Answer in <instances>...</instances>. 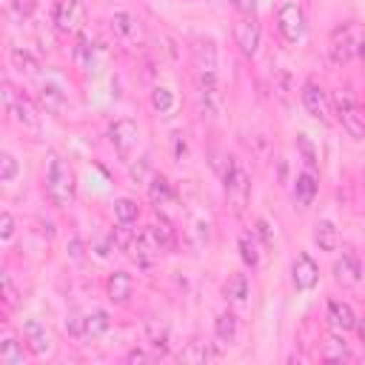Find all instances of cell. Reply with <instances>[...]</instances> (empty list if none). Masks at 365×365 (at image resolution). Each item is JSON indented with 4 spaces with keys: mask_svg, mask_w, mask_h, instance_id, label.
I'll list each match as a JSON object with an SVG mask.
<instances>
[{
    "mask_svg": "<svg viewBox=\"0 0 365 365\" xmlns=\"http://www.w3.org/2000/svg\"><path fill=\"white\" fill-rule=\"evenodd\" d=\"M234 6H237V9H242V11H254L257 0H234Z\"/></svg>",
    "mask_w": 365,
    "mask_h": 365,
    "instance_id": "cell-46",
    "label": "cell"
},
{
    "mask_svg": "<svg viewBox=\"0 0 365 365\" xmlns=\"http://www.w3.org/2000/svg\"><path fill=\"white\" fill-rule=\"evenodd\" d=\"M74 57L86 66V68H91V60H94V43L86 37V34H80V40H77V48H74Z\"/></svg>",
    "mask_w": 365,
    "mask_h": 365,
    "instance_id": "cell-34",
    "label": "cell"
},
{
    "mask_svg": "<svg viewBox=\"0 0 365 365\" xmlns=\"http://www.w3.org/2000/svg\"><path fill=\"white\" fill-rule=\"evenodd\" d=\"M37 0H9V11L17 17V20H26L31 11H34Z\"/></svg>",
    "mask_w": 365,
    "mask_h": 365,
    "instance_id": "cell-37",
    "label": "cell"
},
{
    "mask_svg": "<svg viewBox=\"0 0 365 365\" xmlns=\"http://www.w3.org/2000/svg\"><path fill=\"white\" fill-rule=\"evenodd\" d=\"M220 177H222V185H225V194L234 205L237 214H242L248 197H251V182H248V174L234 163V157L228 154L225 157V165H220Z\"/></svg>",
    "mask_w": 365,
    "mask_h": 365,
    "instance_id": "cell-2",
    "label": "cell"
},
{
    "mask_svg": "<svg viewBox=\"0 0 365 365\" xmlns=\"http://www.w3.org/2000/svg\"><path fill=\"white\" fill-rule=\"evenodd\" d=\"M185 151H188L185 137H182L180 131H174V134H171V154H174V160H182V157H185Z\"/></svg>",
    "mask_w": 365,
    "mask_h": 365,
    "instance_id": "cell-39",
    "label": "cell"
},
{
    "mask_svg": "<svg viewBox=\"0 0 365 365\" xmlns=\"http://www.w3.org/2000/svg\"><path fill=\"white\" fill-rule=\"evenodd\" d=\"M108 328H111L108 311H91V314H86V336H100Z\"/></svg>",
    "mask_w": 365,
    "mask_h": 365,
    "instance_id": "cell-31",
    "label": "cell"
},
{
    "mask_svg": "<svg viewBox=\"0 0 365 365\" xmlns=\"http://www.w3.org/2000/svg\"><path fill=\"white\" fill-rule=\"evenodd\" d=\"M148 197H151V202H154V205H165V202H171V200H174L171 182H168L163 174L151 177V182H148Z\"/></svg>",
    "mask_w": 365,
    "mask_h": 365,
    "instance_id": "cell-26",
    "label": "cell"
},
{
    "mask_svg": "<svg viewBox=\"0 0 365 365\" xmlns=\"http://www.w3.org/2000/svg\"><path fill=\"white\" fill-rule=\"evenodd\" d=\"M362 40H365V34H362V29H359L356 23H342V26H336V29L331 31V46H328L331 60H334V63H348L354 54H359Z\"/></svg>",
    "mask_w": 365,
    "mask_h": 365,
    "instance_id": "cell-3",
    "label": "cell"
},
{
    "mask_svg": "<svg viewBox=\"0 0 365 365\" xmlns=\"http://www.w3.org/2000/svg\"><path fill=\"white\" fill-rule=\"evenodd\" d=\"M197 83H200V100H202V108L208 114H220L222 111V91H220V83H217V74H197Z\"/></svg>",
    "mask_w": 365,
    "mask_h": 365,
    "instance_id": "cell-13",
    "label": "cell"
},
{
    "mask_svg": "<svg viewBox=\"0 0 365 365\" xmlns=\"http://www.w3.org/2000/svg\"><path fill=\"white\" fill-rule=\"evenodd\" d=\"M154 231H157V237H160V242H163V251H168V248L174 245V231H171V225H168V222H160V225H154Z\"/></svg>",
    "mask_w": 365,
    "mask_h": 365,
    "instance_id": "cell-40",
    "label": "cell"
},
{
    "mask_svg": "<svg viewBox=\"0 0 365 365\" xmlns=\"http://www.w3.org/2000/svg\"><path fill=\"white\" fill-rule=\"evenodd\" d=\"M257 234H259V240H262V245H271V242H274V234H271V225H268L265 220H257Z\"/></svg>",
    "mask_w": 365,
    "mask_h": 365,
    "instance_id": "cell-43",
    "label": "cell"
},
{
    "mask_svg": "<svg viewBox=\"0 0 365 365\" xmlns=\"http://www.w3.org/2000/svg\"><path fill=\"white\" fill-rule=\"evenodd\" d=\"M108 134H111V143H114V148H117L120 157H128V154L137 148L140 131H137V125H134L131 120H117Z\"/></svg>",
    "mask_w": 365,
    "mask_h": 365,
    "instance_id": "cell-12",
    "label": "cell"
},
{
    "mask_svg": "<svg viewBox=\"0 0 365 365\" xmlns=\"http://www.w3.org/2000/svg\"><path fill=\"white\" fill-rule=\"evenodd\" d=\"M66 331H68V336H74V339H86V314H74V317L66 322Z\"/></svg>",
    "mask_w": 365,
    "mask_h": 365,
    "instance_id": "cell-38",
    "label": "cell"
},
{
    "mask_svg": "<svg viewBox=\"0 0 365 365\" xmlns=\"http://www.w3.org/2000/svg\"><path fill=\"white\" fill-rule=\"evenodd\" d=\"M137 217H140V205H137L131 197H120V200L114 202V220H117V222L131 225Z\"/></svg>",
    "mask_w": 365,
    "mask_h": 365,
    "instance_id": "cell-30",
    "label": "cell"
},
{
    "mask_svg": "<svg viewBox=\"0 0 365 365\" xmlns=\"http://www.w3.org/2000/svg\"><path fill=\"white\" fill-rule=\"evenodd\" d=\"M314 197H317V174L314 171L297 174V180H294V202L299 208H308L314 202Z\"/></svg>",
    "mask_w": 365,
    "mask_h": 365,
    "instance_id": "cell-19",
    "label": "cell"
},
{
    "mask_svg": "<svg viewBox=\"0 0 365 365\" xmlns=\"http://www.w3.org/2000/svg\"><path fill=\"white\" fill-rule=\"evenodd\" d=\"M356 331H359V339L365 342V319H356V325H354Z\"/></svg>",
    "mask_w": 365,
    "mask_h": 365,
    "instance_id": "cell-47",
    "label": "cell"
},
{
    "mask_svg": "<svg viewBox=\"0 0 365 365\" xmlns=\"http://www.w3.org/2000/svg\"><path fill=\"white\" fill-rule=\"evenodd\" d=\"M74 174L63 163L60 154L48 151V165H46V197L54 208H68L74 202Z\"/></svg>",
    "mask_w": 365,
    "mask_h": 365,
    "instance_id": "cell-1",
    "label": "cell"
},
{
    "mask_svg": "<svg viewBox=\"0 0 365 365\" xmlns=\"http://www.w3.org/2000/svg\"><path fill=\"white\" fill-rule=\"evenodd\" d=\"M328 322L336 328V331H351L356 325V314L348 302H339V299H331L328 302Z\"/></svg>",
    "mask_w": 365,
    "mask_h": 365,
    "instance_id": "cell-20",
    "label": "cell"
},
{
    "mask_svg": "<svg viewBox=\"0 0 365 365\" xmlns=\"http://www.w3.org/2000/svg\"><path fill=\"white\" fill-rule=\"evenodd\" d=\"M191 63H194L197 74H217V46L211 37L191 40Z\"/></svg>",
    "mask_w": 365,
    "mask_h": 365,
    "instance_id": "cell-9",
    "label": "cell"
},
{
    "mask_svg": "<svg viewBox=\"0 0 365 365\" xmlns=\"http://www.w3.org/2000/svg\"><path fill=\"white\" fill-rule=\"evenodd\" d=\"M291 282L297 291H311L317 282H319V265L314 262L311 254H297L294 257V265H291Z\"/></svg>",
    "mask_w": 365,
    "mask_h": 365,
    "instance_id": "cell-7",
    "label": "cell"
},
{
    "mask_svg": "<svg viewBox=\"0 0 365 365\" xmlns=\"http://www.w3.org/2000/svg\"><path fill=\"white\" fill-rule=\"evenodd\" d=\"M128 362H148L151 356L145 354V351H140V348H134V351H128V356H125Z\"/></svg>",
    "mask_w": 365,
    "mask_h": 365,
    "instance_id": "cell-44",
    "label": "cell"
},
{
    "mask_svg": "<svg viewBox=\"0 0 365 365\" xmlns=\"http://www.w3.org/2000/svg\"><path fill=\"white\" fill-rule=\"evenodd\" d=\"M334 106H336V117H339L342 128H345L351 137L362 140V137H365V114H362V108L356 106V100H354L348 91H339L336 100H334Z\"/></svg>",
    "mask_w": 365,
    "mask_h": 365,
    "instance_id": "cell-5",
    "label": "cell"
},
{
    "mask_svg": "<svg viewBox=\"0 0 365 365\" xmlns=\"http://www.w3.org/2000/svg\"><path fill=\"white\" fill-rule=\"evenodd\" d=\"M11 63H14V68H17L20 74H26V77H34V74L40 71L37 57H34L31 51H26V48H11Z\"/></svg>",
    "mask_w": 365,
    "mask_h": 365,
    "instance_id": "cell-27",
    "label": "cell"
},
{
    "mask_svg": "<svg viewBox=\"0 0 365 365\" xmlns=\"http://www.w3.org/2000/svg\"><path fill=\"white\" fill-rule=\"evenodd\" d=\"M0 362H3V365H23V362H26L23 345H20L14 336H6V339L0 342Z\"/></svg>",
    "mask_w": 365,
    "mask_h": 365,
    "instance_id": "cell-28",
    "label": "cell"
},
{
    "mask_svg": "<svg viewBox=\"0 0 365 365\" xmlns=\"http://www.w3.org/2000/svg\"><path fill=\"white\" fill-rule=\"evenodd\" d=\"M9 114L14 117V123H17V125H23V128H29V131H37V125H40V117H37L34 103H31L29 97H23V94H17V97H14V103H11V108H9Z\"/></svg>",
    "mask_w": 365,
    "mask_h": 365,
    "instance_id": "cell-16",
    "label": "cell"
},
{
    "mask_svg": "<svg viewBox=\"0 0 365 365\" xmlns=\"http://www.w3.org/2000/svg\"><path fill=\"white\" fill-rule=\"evenodd\" d=\"M214 336H217L220 345L234 342V336H237V317H234L231 311H222V314L214 319Z\"/></svg>",
    "mask_w": 365,
    "mask_h": 365,
    "instance_id": "cell-24",
    "label": "cell"
},
{
    "mask_svg": "<svg viewBox=\"0 0 365 365\" xmlns=\"http://www.w3.org/2000/svg\"><path fill=\"white\" fill-rule=\"evenodd\" d=\"M359 57L365 60V40H362V46H359Z\"/></svg>",
    "mask_w": 365,
    "mask_h": 365,
    "instance_id": "cell-48",
    "label": "cell"
},
{
    "mask_svg": "<svg viewBox=\"0 0 365 365\" xmlns=\"http://www.w3.org/2000/svg\"><path fill=\"white\" fill-rule=\"evenodd\" d=\"M11 234H14V217L9 211H3L0 214V240H9Z\"/></svg>",
    "mask_w": 365,
    "mask_h": 365,
    "instance_id": "cell-42",
    "label": "cell"
},
{
    "mask_svg": "<svg viewBox=\"0 0 365 365\" xmlns=\"http://www.w3.org/2000/svg\"><path fill=\"white\" fill-rule=\"evenodd\" d=\"M222 3H234V0H222Z\"/></svg>",
    "mask_w": 365,
    "mask_h": 365,
    "instance_id": "cell-49",
    "label": "cell"
},
{
    "mask_svg": "<svg viewBox=\"0 0 365 365\" xmlns=\"http://www.w3.org/2000/svg\"><path fill=\"white\" fill-rule=\"evenodd\" d=\"M14 177H17V160L9 151H3L0 154V182H11Z\"/></svg>",
    "mask_w": 365,
    "mask_h": 365,
    "instance_id": "cell-35",
    "label": "cell"
},
{
    "mask_svg": "<svg viewBox=\"0 0 365 365\" xmlns=\"http://www.w3.org/2000/svg\"><path fill=\"white\" fill-rule=\"evenodd\" d=\"M234 40H237V46H240V51H242L245 57H254V54H257V48H259V23H257L254 14H251V17H242V20L237 23Z\"/></svg>",
    "mask_w": 365,
    "mask_h": 365,
    "instance_id": "cell-11",
    "label": "cell"
},
{
    "mask_svg": "<svg viewBox=\"0 0 365 365\" xmlns=\"http://www.w3.org/2000/svg\"><path fill=\"white\" fill-rule=\"evenodd\" d=\"M131 288H134V279H131L128 271H114V274L108 277V282H106V294H108V299L117 302V305H125V302H128Z\"/></svg>",
    "mask_w": 365,
    "mask_h": 365,
    "instance_id": "cell-18",
    "label": "cell"
},
{
    "mask_svg": "<svg viewBox=\"0 0 365 365\" xmlns=\"http://www.w3.org/2000/svg\"><path fill=\"white\" fill-rule=\"evenodd\" d=\"M23 336H26V345L34 356H43L51 351V336L37 319H23Z\"/></svg>",
    "mask_w": 365,
    "mask_h": 365,
    "instance_id": "cell-15",
    "label": "cell"
},
{
    "mask_svg": "<svg viewBox=\"0 0 365 365\" xmlns=\"http://www.w3.org/2000/svg\"><path fill=\"white\" fill-rule=\"evenodd\" d=\"M145 334H148L151 348L160 351V354H165V348H168V328H165V322L157 319V317H151V319L145 322Z\"/></svg>",
    "mask_w": 365,
    "mask_h": 365,
    "instance_id": "cell-25",
    "label": "cell"
},
{
    "mask_svg": "<svg viewBox=\"0 0 365 365\" xmlns=\"http://www.w3.org/2000/svg\"><path fill=\"white\" fill-rule=\"evenodd\" d=\"M297 148H299V154H302V160H305L308 171H314V168H317V154H314V145H311V140H308L305 134H299V137H297Z\"/></svg>",
    "mask_w": 365,
    "mask_h": 365,
    "instance_id": "cell-36",
    "label": "cell"
},
{
    "mask_svg": "<svg viewBox=\"0 0 365 365\" xmlns=\"http://www.w3.org/2000/svg\"><path fill=\"white\" fill-rule=\"evenodd\" d=\"M334 274L342 285H356L362 279V265L354 257V251H342V257L334 262Z\"/></svg>",
    "mask_w": 365,
    "mask_h": 365,
    "instance_id": "cell-17",
    "label": "cell"
},
{
    "mask_svg": "<svg viewBox=\"0 0 365 365\" xmlns=\"http://www.w3.org/2000/svg\"><path fill=\"white\" fill-rule=\"evenodd\" d=\"M237 248H240V259H242L248 268H257V265H259V248H257L254 234H242L240 242H237Z\"/></svg>",
    "mask_w": 365,
    "mask_h": 365,
    "instance_id": "cell-29",
    "label": "cell"
},
{
    "mask_svg": "<svg viewBox=\"0 0 365 365\" xmlns=\"http://www.w3.org/2000/svg\"><path fill=\"white\" fill-rule=\"evenodd\" d=\"M3 299H6V305H9V308H14V305H17V288H14V282H11V277H9V274L3 277Z\"/></svg>",
    "mask_w": 365,
    "mask_h": 365,
    "instance_id": "cell-41",
    "label": "cell"
},
{
    "mask_svg": "<svg viewBox=\"0 0 365 365\" xmlns=\"http://www.w3.org/2000/svg\"><path fill=\"white\" fill-rule=\"evenodd\" d=\"M108 26H111L114 37H120L123 43H140L143 40V23L128 11H114Z\"/></svg>",
    "mask_w": 365,
    "mask_h": 365,
    "instance_id": "cell-10",
    "label": "cell"
},
{
    "mask_svg": "<svg viewBox=\"0 0 365 365\" xmlns=\"http://www.w3.org/2000/svg\"><path fill=\"white\" fill-rule=\"evenodd\" d=\"M322 359H351V351L342 339L336 336H328L325 345H322Z\"/></svg>",
    "mask_w": 365,
    "mask_h": 365,
    "instance_id": "cell-33",
    "label": "cell"
},
{
    "mask_svg": "<svg viewBox=\"0 0 365 365\" xmlns=\"http://www.w3.org/2000/svg\"><path fill=\"white\" fill-rule=\"evenodd\" d=\"M277 29L285 43H299L305 34V17L297 3H282L277 11Z\"/></svg>",
    "mask_w": 365,
    "mask_h": 365,
    "instance_id": "cell-6",
    "label": "cell"
},
{
    "mask_svg": "<svg viewBox=\"0 0 365 365\" xmlns=\"http://www.w3.org/2000/svg\"><path fill=\"white\" fill-rule=\"evenodd\" d=\"M40 108H43L46 114L60 117L63 108H66V97H63V91L54 88V86H43V88H40Z\"/></svg>",
    "mask_w": 365,
    "mask_h": 365,
    "instance_id": "cell-22",
    "label": "cell"
},
{
    "mask_svg": "<svg viewBox=\"0 0 365 365\" xmlns=\"http://www.w3.org/2000/svg\"><path fill=\"white\" fill-rule=\"evenodd\" d=\"M248 291H251V285H248V277L245 274H231L225 279V285H222V294L231 302H245L248 299Z\"/></svg>",
    "mask_w": 365,
    "mask_h": 365,
    "instance_id": "cell-23",
    "label": "cell"
},
{
    "mask_svg": "<svg viewBox=\"0 0 365 365\" xmlns=\"http://www.w3.org/2000/svg\"><path fill=\"white\" fill-rule=\"evenodd\" d=\"M68 248H71L68 254H71L74 259H80V257H83V242H80V240H71V242H68Z\"/></svg>",
    "mask_w": 365,
    "mask_h": 365,
    "instance_id": "cell-45",
    "label": "cell"
},
{
    "mask_svg": "<svg viewBox=\"0 0 365 365\" xmlns=\"http://www.w3.org/2000/svg\"><path fill=\"white\" fill-rule=\"evenodd\" d=\"M151 106H154V111H160V114H171V111H174V94H171V88L157 86V88L151 91Z\"/></svg>",
    "mask_w": 365,
    "mask_h": 365,
    "instance_id": "cell-32",
    "label": "cell"
},
{
    "mask_svg": "<svg viewBox=\"0 0 365 365\" xmlns=\"http://www.w3.org/2000/svg\"><path fill=\"white\" fill-rule=\"evenodd\" d=\"M314 242L322 248V251H336L339 248V231L331 220H319L314 225Z\"/></svg>",
    "mask_w": 365,
    "mask_h": 365,
    "instance_id": "cell-21",
    "label": "cell"
},
{
    "mask_svg": "<svg viewBox=\"0 0 365 365\" xmlns=\"http://www.w3.org/2000/svg\"><path fill=\"white\" fill-rule=\"evenodd\" d=\"M302 106H305V111L314 117V120H319V123H325L328 120V100H325V91H322V86H317L314 80H308L305 86H302Z\"/></svg>",
    "mask_w": 365,
    "mask_h": 365,
    "instance_id": "cell-14",
    "label": "cell"
},
{
    "mask_svg": "<svg viewBox=\"0 0 365 365\" xmlns=\"http://www.w3.org/2000/svg\"><path fill=\"white\" fill-rule=\"evenodd\" d=\"M83 17H86V11H83L80 0H60L54 9V26L63 34H77L83 26Z\"/></svg>",
    "mask_w": 365,
    "mask_h": 365,
    "instance_id": "cell-8",
    "label": "cell"
},
{
    "mask_svg": "<svg viewBox=\"0 0 365 365\" xmlns=\"http://www.w3.org/2000/svg\"><path fill=\"white\" fill-rule=\"evenodd\" d=\"M125 251L131 254V259H134L137 265L148 268V265L163 254V242H160L154 225H148V228H143V231H134V240L128 242Z\"/></svg>",
    "mask_w": 365,
    "mask_h": 365,
    "instance_id": "cell-4",
    "label": "cell"
}]
</instances>
